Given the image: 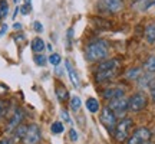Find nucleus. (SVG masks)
Wrapping results in <instances>:
<instances>
[{"label":"nucleus","mask_w":155,"mask_h":144,"mask_svg":"<svg viewBox=\"0 0 155 144\" xmlns=\"http://www.w3.org/2000/svg\"><path fill=\"white\" fill-rule=\"evenodd\" d=\"M147 102H148V98L144 92H135V94L128 100V104H129V110L134 111V112H138V111L144 110L147 107Z\"/></svg>","instance_id":"4"},{"label":"nucleus","mask_w":155,"mask_h":144,"mask_svg":"<svg viewBox=\"0 0 155 144\" xmlns=\"http://www.w3.org/2000/svg\"><path fill=\"white\" fill-rule=\"evenodd\" d=\"M145 38L148 40V43H155V23H151L150 26L145 29Z\"/></svg>","instance_id":"13"},{"label":"nucleus","mask_w":155,"mask_h":144,"mask_svg":"<svg viewBox=\"0 0 155 144\" xmlns=\"http://www.w3.org/2000/svg\"><path fill=\"white\" fill-rule=\"evenodd\" d=\"M19 10H20L22 15H29V13L32 12V5H23L19 7Z\"/></svg>","instance_id":"26"},{"label":"nucleus","mask_w":155,"mask_h":144,"mask_svg":"<svg viewBox=\"0 0 155 144\" xmlns=\"http://www.w3.org/2000/svg\"><path fill=\"white\" fill-rule=\"evenodd\" d=\"M62 117H63V120H66L68 122H72V120H71V117H69V114H68L66 111H62Z\"/></svg>","instance_id":"30"},{"label":"nucleus","mask_w":155,"mask_h":144,"mask_svg":"<svg viewBox=\"0 0 155 144\" xmlns=\"http://www.w3.org/2000/svg\"><path fill=\"white\" fill-rule=\"evenodd\" d=\"M56 97H58V100L59 101H66L68 97H69V92H68V89H65L63 87H59V88L56 89Z\"/></svg>","instance_id":"18"},{"label":"nucleus","mask_w":155,"mask_h":144,"mask_svg":"<svg viewBox=\"0 0 155 144\" xmlns=\"http://www.w3.org/2000/svg\"><path fill=\"white\" fill-rule=\"evenodd\" d=\"M69 135H71V140H72V141H78V139H79V135H78V133L76 131H75V130H71V131H69Z\"/></svg>","instance_id":"28"},{"label":"nucleus","mask_w":155,"mask_h":144,"mask_svg":"<svg viewBox=\"0 0 155 144\" xmlns=\"http://www.w3.org/2000/svg\"><path fill=\"white\" fill-rule=\"evenodd\" d=\"M22 120H23V111L20 108H17L13 114H12L10 120H9V124H7V131L12 133V131H15L20 124H22Z\"/></svg>","instance_id":"10"},{"label":"nucleus","mask_w":155,"mask_h":144,"mask_svg":"<svg viewBox=\"0 0 155 144\" xmlns=\"http://www.w3.org/2000/svg\"><path fill=\"white\" fill-rule=\"evenodd\" d=\"M101 10L108 12V13H116L124 7V0H99Z\"/></svg>","instance_id":"8"},{"label":"nucleus","mask_w":155,"mask_h":144,"mask_svg":"<svg viewBox=\"0 0 155 144\" xmlns=\"http://www.w3.org/2000/svg\"><path fill=\"white\" fill-rule=\"evenodd\" d=\"M48 61H49V59H48L45 55H35V62H36L38 67H45Z\"/></svg>","instance_id":"24"},{"label":"nucleus","mask_w":155,"mask_h":144,"mask_svg":"<svg viewBox=\"0 0 155 144\" xmlns=\"http://www.w3.org/2000/svg\"><path fill=\"white\" fill-rule=\"evenodd\" d=\"M109 108L112 110V112L115 114V115H124L127 110L129 108V104H128V100L127 98H116V100H112L109 102Z\"/></svg>","instance_id":"9"},{"label":"nucleus","mask_w":155,"mask_h":144,"mask_svg":"<svg viewBox=\"0 0 155 144\" xmlns=\"http://www.w3.org/2000/svg\"><path fill=\"white\" fill-rule=\"evenodd\" d=\"M144 69H145V71H148V72H151V74H154V72H155V56L154 55L150 56V58L145 61Z\"/></svg>","instance_id":"16"},{"label":"nucleus","mask_w":155,"mask_h":144,"mask_svg":"<svg viewBox=\"0 0 155 144\" xmlns=\"http://www.w3.org/2000/svg\"><path fill=\"white\" fill-rule=\"evenodd\" d=\"M30 46H32V50H35L36 53H39V52H43V50H45V42H43V39L35 38L33 40H32Z\"/></svg>","instance_id":"14"},{"label":"nucleus","mask_w":155,"mask_h":144,"mask_svg":"<svg viewBox=\"0 0 155 144\" xmlns=\"http://www.w3.org/2000/svg\"><path fill=\"white\" fill-rule=\"evenodd\" d=\"M151 7H155V0H148V2H147L145 9H151Z\"/></svg>","instance_id":"29"},{"label":"nucleus","mask_w":155,"mask_h":144,"mask_svg":"<svg viewBox=\"0 0 155 144\" xmlns=\"http://www.w3.org/2000/svg\"><path fill=\"white\" fill-rule=\"evenodd\" d=\"M144 144H152V143H150V141H147V143H144Z\"/></svg>","instance_id":"37"},{"label":"nucleus","mask_w":155,"mask_h":144,"mask_svg":"<svg viewBox=\"0 0 155 144\" xmlns=\"http://www.w3.org/2000/svg\"><path fill=\"white\" fill-rule=\"evenodd\" d=\"M101 122L105 125L109 131H112L116 127V115L112 112V110L109 107H105L102 112H101Z\"/></svg>","instance_id":"6"},{"label":"nucleus","mask_w":155,"mask_h":144,"mask_svg":"<svg viewBox=\"0 0 155 144\" xmlns=\"http://www.w3.org/2000/svg\"><path fill=\"white\" fill-rule=\"evenodd\" d=\"M49 62L53 67H58V65L61 63V55H59V53H52V55L49 56Z\"/></svg>","instance_id":"25"},{"label":"nucleus","mask_w":155,"mask_h":144,"mask_svg":"<svg viewBox=\"0 0 155 144\" xmlns=\"http://www.w3.org/2000/svg\"><path fill=\"white\" fill-rule=\"evenodd\" d=\"M141 74H142V72H141L139 68H132V69H129V71L127 72V78H129V79H139V78L142 77Z\"/></svg>","instance_id":"19"},{"label":"nucleus","mask_w":155,"mask_h":144,"mask_svg":"<svg viewBox=\"0 0 155 144\" xmlns=\"http://www.w3.org/2000/svg\"><path fill=\"white\" fill-rule=\"evenodd\" d=\"M65 67H66L68 69V75H69V79H71V82H72V85L75 87V88H79V85H81V82H79V77H78L76 71L73 69L72 63L69 61L65 62Z\"/></svg>","instance_id":"11"},{"label":"nucleus","mask_w":155,"mask_h":144,"mask_svg":"<svg viewBox=\"0 0 155 144\" xmlns=\"http://www.w3.org/2000/svg\"><path fill=\"white\" fill-rule=\"evenodd\" d=\"M124 89L122 88H108L104 92V97H105L106 100H109V101H112V100H116V98H122L124 97Z\"/></svg>","instance_id":"12"},{"label":"nucleus","mask_w":155,"mask_h":144,"mask_svg":"<svg viewBox=\"0 0 155 144\" xmlns=\"http://www.w3.org/2000/svg\"><path fill=\"white\" fill-rule=\"evenodd\" d=\"M150 139H151V131L148 128L141 127L134 133V135H131V139L128 140V144H144L147 141H150Z\"/></svg>","instance_id":"7"},{"label":"nucleus","mask_w":155,"mask_h":144,"mask_svg":"<svg viewBox=\"0 0 155 144\" xmlns=\"http://www.w3.org/2000/svg\"><path fill=\"white\" fill-rule=\"evenodd\" d=\"M0 17H2V15H0Z\"/></svg>","instance_id":"38"},{"label":"nucleus","mask_w":155,"mask_h":144,"mask_svg":"<svg viewBox=\"0 0 155 144\" xmlns=\"http://www.w3.org/2000/svg\"><path fill=\"white\" fill-rule=\"evenodd\" d=\"M86 108L89 112H98L99 110V102L95 100V98H88L86 100Z\"/></svg>","instance_id":"15"},{"label":"nucleus","mask_w":155,"mask_h":144,"mask_svg":"<svg viewBox=\"0 0 155 144\" xmlns=\"http://www.w3.org/2000/svg\"><path fill=\"white\" fill-rule=\"evenodd\" d=\"M82 105V101L79 97H72V100H71V107H72L73 111H78Z\"/></svg>","instance_id":"23"},{"label":"nucleus","mask_w":155,"mask_h":144,"mask_svg":"<svg viewBox=\"0 0 155 144\" xmlns=\"http://www.w3.org/2000/svg\"><path fill=\"white\" fill-rule=\"evenodd\" d=\"M42 139V134H40V128H39L38 124H30L28 127V131H26V135L23 139V143L25 144H38Z\"/></svg>","instance_id":"5"},{"label":"nucleus","mask_w":155,"mask_h":144,"mask_svg":"<svg viewBox=\"0 0 155 144\" xmlns=\"http://www.w3.org/2000/svg\"><path fill=\"white\" fill-rule=\"evenodd\" d=\"M118 69H119V61L118 59H108L98 67L96 72H95V78L99 82L109 81L118 74Z\"/></svg>","instance_id":"1"},{"label":"nucleus","mask_w":155,"mask_h":144,"mask_svg":"<svg viewBox=\"0 0 155 144\" xmlns=\"http://www.w3.org/2000/svg\"><path fill=\"white\" fill-rule=\"evenodd\" d=\"M25 5H32V0H25Z\"/></svg>","instance_id":"36"},{"label":"nucleus","mask_w":155,"mask_h":144,"mask_svg":"<svg viewBox=\"0 0 155 144\" xmlns=\"http://www.w3.org/2000/svg\"><path fill=\"white\" fill-rule=\"evenodd\" d=\"M132 124L134 121L131 118H122L121 121L116 124L115 127V139L122 143V141H125L128 139V135H129V130L132 128Z\"/></svg>","instance_id":"3"},{"label":"nucleus","mask_w":155,"mask_h":144,"mask_svg":"<svg viewBox=\"0 0 155 144\" xmlns=\"http://www.w3.org/2000/svg\"><path fill=\"white\" fill-rule=\"evenodd\" d=\"M13 28L16 29V30H19V29H22V23H15V25H13Z\"/></svg>","instance_id":"34"},{"label":"nucleus","mask_w":155,"mask_h":144,"mask_svg":"<svg viewBox=\"0 0 155 144\" xmlns=\"http://www.w3.org/2000/svg\"><path fill=\"white\" fill-rule=\"evenodd\" d=\"M33 29L38 32V33L43 32V26H42V25H40V22H38V20H36V22H33Z\"/></svg>","instance_id":"27"},{"label":"nucleus","mask_w":155,"mask_h":144,"mask_svg":"<svg viewBox=\"0 0 155 144\" xmlns=\"http://www.w3.org/2000/svg\"><path fill=\"white\" fill-rule=\"evenodd\" d=\"M9 108H10V102L7 100H0V118L7 115L9 112Z\"/></svg>","instance_id":"17"},{"label":"nucleus","mask_w":155,"mask_h":144,"mask_svg":"<svg viewBox=\"0 0 155 144\" xmlns=\"http://www.w3.org/2000/svg\"><path fill=\"white\" fill-rule=\"evenodd\" d=\"M15 40H16V42H22V40H25V35H16V36H15Z\"/></svg>","instance_id":"32"},{"label":"nucleus","mask_w":155,"mask_h":144,"mask_svg":"<svg viewBox=\"0 0 155 144\" xmlns=\"http://www.w3.org/2000/svg\"><path fill=\"white\" fill-rule=\"evenodd\" d=\"M9 13V3L6 0H0V15L2 17H6Z\"/></svg>","instance_id":"22"},{"label":"nucleus","mask_w":155,"mask_h":144,"mask_svg":"<svg viewBox=\"0 0 155 144\" xmlns=\"http://www.w3.org/2000/svg\"><path fill=\"white\" fill-rule=\"evenodd\" d=\"M50 131H52L53 134L63 133V124H62V122H59V121L53 122V124H52V127H50Z\"/></svg>","instance_id":"21"},{"label":"nucleus","mask_w":155,"mask_h":144,"mask_svg":"<svg viewBox=\"0 0 155 144\" xmlns=\"http://www.w3.org/2000/svg\"><path fill=\"white\" fill-rule=\"evenodd\" d=\"M0 144H12L10 140H7V139H3L2 141H0Z\"/></svg>","instance_id":"35"},{"label":"nucleus","mask_w":155,"mask_h":144,"mask_svg":"<svg viewBox=\"0 0 155 144\" xmlns=\"http://www.w3.org/2000/svg\"><path fill=\"white\" fill-rule=\"evenodd\" d=\"M7 29H9V28H7V25H2V28H0V38H2L6 32H7Z\"/></svg>","instance_id":"31"},{"label":"nucleus","mask_w":155,"mask_h":144,"mask_svg":"<svg viewBox=\"0 0 155 144\" xmlns=\"http://www.w3.org/2000/svg\"><path fill=\"white\" fill-rule=\"evenodd\" d=\"M151 98H152V101L155 102V87L151 88Z\"/></svg>","instance_id":"33"},{"label":"nucleus","mask_w":155,"mask_h":144,"mask_svg":"<svg viewBox=\"0 0 155 144\" xmlns=\"http://www.w3.org/2000/svg\"><path fill=\"white\" fill-rule=\"evenodd\" d=\"M108 52H109V45L106 40H95L86 48V58L91 62H96L106 58Z\"/></svg>","instance_id":"2"},{"label":"nucleus","mask_w":155,"mask_h":144,"mask_svg":"<svg viewBox=\"0 0 155 144\" xmlns=\"http://www.w3.org/2000/svg\"><path fill=\"white\" fill-rule=\"evenodd\" d=\"M26 131H28V127L26 125H19V127L15 130V135H16V139L17 140H20V139H25V135H26Z\"/></svg>","instance_id":"20"}]
</instances>
